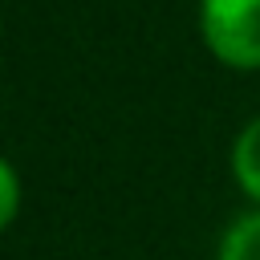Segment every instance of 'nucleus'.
<instances>
[{
	"label": "nucleus",
	"mask_w": 260,
	"mask_h": 260,
	"mask_svg": "<svg viewBox=\"0 0 260 260\" xmlns=\"http://www.w3.org/2000/svg\"><path fill=\"white\" fill-rule=\"evenodd\" d=\"M199 32L228 69H260V0H199Z\"/></svg>",
	"instance_id": "f257e3e1"
},
{
	"label": "nucleus",
	"mask_w": 260,
	"mask_h": 260,
	"mask_svg": "<svg viewBox=\"0 0 260 260\" xmlns=\"http://www.w3.org/2000/svg\"><path fill=\"white\" fill-rule=\"evenodd\" d=\"M232 175L252 203H260V118H252L232 146Z\"/></svg>",
	"instance_id": "f03ea898"
},
{
	"label": "nucleus",
	"mask_w": 260,
	"mask_h": 260,
	"mask_svg": "<svg viewBox=\"0 0 260 260\" xmlns=\"http://www.w3.org/2000/svg\"><path fill=\"white\" fill-rule=\"evenodd\" d=\"M215 260H260V211H248L228 223Z\"/></svg>",
	"instance_id": "7ed1b4c3"
},
{
	"label": "nucleus",
	"mask_w": 260,
	"mask_h": 260,
	"mask_svg": "<svg viewBox=\"0 0 260 260\" xmlns=\"http://www.w3.org/2000/svg\"><path fill=\"white\" fill-rule=\"evenodd\" d=\"M0 195H4L0 199V223L8 228L20 211V175H16L12 162H0Z\"/></svg>",
	"instance_id": "20e7f679"
}]
</instances>
